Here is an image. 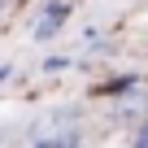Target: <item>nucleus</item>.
I'll return each mask as SVG.
<instances>
[{
  "label": "nucleus",
  "mask_w": 148,
  "mask_h": 148,
  "mask_svg": "<svg viewBox=\"0 0 148 148\" xmlns=\"http://www.w3.org/2000/svg\"><path fill=\"white\" fill-rule=\"evenodd\" d=\"M65 13H70L65 0H48V5H44V22H39V35H52V31L65 22Z\"/></svg>",
  "instance_id": "nucleus-1"
},
{
  "label": "nucleus",
  "mask_w": 148,
  "mask_h": 148,
  "mask_svg": "<svg viewBox=\"0 0 148 148\" xmlns=\"http://www.w3.org/2000/svg\"><path fill=\"white\" fill-rule=\"evenodd\" d=\"M139 144H148V126H144V131H139Z\"/></svg>",
  "instance_id": "nucleus-2"
}]
</instances>
